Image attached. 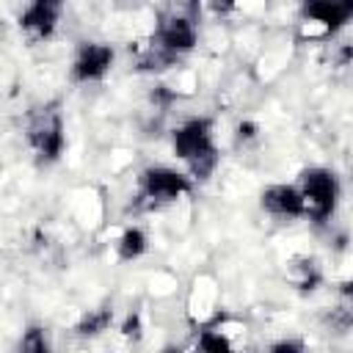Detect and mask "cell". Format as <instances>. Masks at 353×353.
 Wrapping results in <instances>:
<instances>
[{
  "mask_svg": "<svg viewBox=\"0 0 353 353\" xmlns=\"http://www.w3.org/2000/svg\"><path fill=\"white\" fill-rule=\"evenodd\" d=\"M171 149L185 163V171L193 182H207L218 163V146H215V121L210 116H190L171 132Z\"/></svg>",
  "mask_w": 353,
  "mask_h": 353,
  "instance_id": "6da1fadb",
  "label": "cell"
},
{
  "mask_svg": "<svg viewBox=\"0 0 353 353\" xmlns=\"http://www.w3.org/2000/svg\"><path fill=\"white\" fill-rule=\"evenodd\" d=\"M25 135H28V143L36 154V163L39 165H55L66 152V127H63L61 102L52 99V102L33 108L28 113Z\"/></svg>",
  "mask_w": 353,
  "mask_h": 353,
  "instance_id": "7a4b0ae2",
  "label": "cell"
},
{
  "mask_svg": "<svg viewBox=\"0 0 353 353\" xmlns=\"http://www.w3.org/2000/svg\"><path fill=\"white\" fill-rule=\"evenodd\" d=\"M298 190L303 196V207L309 221L325 223L339 204V176L325 165H309L298 174Z\"/></svg>",
  "mask_w": 353,
  "mask_h": 353,
  "instance_id": "3957f363",
  "label": "cell"
},
{
  "mask_svg": "<svg viewBox=\"0 0 353 353\" xmlns=\"http://www.w3.org/2000/svg\"><path fill=\"white\" fill-rule=\"evenodd\" d=\"M193 179L188 171L171 168V165H146L138 174V199L146 207H165L179 201L193 190Z\"/></svg>",
  "mask_w": 353,
  "mask_h": 353,
  "instance_id": "277c9868",
  "label": "cell"
},
{
  "mask_svg": "<svg viewBox=\"0 0 353 353\" xmlns=\"http://www.w3.org/2000/svg\"><path fill=\"white\" fill-rule=\"evenodd\" d=\"M154 50H160L163 55L168 58H176V55H188L196 50L199 44V28L193 22V17H185V14H171V17H163L157 30H154Z\"/></svg>",
  "mask_w": 353,
  "mask_h": 353,
  "instance_id": "5b68a950",
  "label": "cell"
},
{
  "mask_svg": "<svg viewBox=\"0 0 353 353\" xmlns=\"http://www.w3.org/2000/svg\"><path fill=\"white\" fill-rule=\"evenodd\" d=\"M116 61V50L105 41H80L69 66V77L74 83H99Z\"/></svg>",
  "mask_w": 353,
  "mask_h": 353,
  "instance_id": "8992f818",
  "label": "cell"
},
{
  "mask_svg": "<svg viewBox=\"0 0 353 353\" xmlns=\"http://www.w3.org/2000/svg\"><path fill=\"white\" fill-rule=\"evenodd\" d=\"M66 0H28V6L19 14V30H25L33 39H50L63 17Z\"/></svg>",
  "mask_w": 353,
  "mask_h": 353,
  "instance_id": "52a82bcc",
  "label": "cell"
},
{
  "mask_svg": "<svg viewBox=\"0 0 353 353\" xmlns=\"http://www.w3.org/2000/svg\"><path fill=\"white\" fill-rule=\"evenodd\" d=\"M259 207L270 215V218H281V221H295L306 215L303 207V196L298 190V185L290 182H273L259 193Z\"/></svg>",
  "mask_w": 353,
  "mask_h": 353,
  "instance_id": "ba28073f",
  "label": "cell"
},
{
  "mask_svg": "<svg viewBox=\"0 0 353 353\" xmlns=\"http://www.w3.org/2000/svg\"><path fill=\"white\" fill-rule=\"evenodd\" d=\"M301 17L320 25L325 33H336L353 17V0H301Z\"/></svg>",
  "mask_w": 353,
  "mask_h": 353,
  "instance_id": "9c48e42d",
  "label": "cell"
},
{
  "mask_svg": "<svg viewBox=\"0 0 353 353\" xmlns=\"http://www.w3.org/2000/svg\"><path fill=\"white\" fill-rule=\"evenodd\" d=\"M287 279L295 290L312 292L323 284V270H320L317 259H312V256H292L287 265Z\"/></svg>",
  "mask_w": 353,
  "mask_h": 353,
  "instance_id": "30bf717a",
  "label": "cell"
},
{
  "mask_svg": "<svg viewBox=\"0 0 353 353\" xmlns=\"http://www.w3.org/2000/svg\"><path fill=\"white\" fill-rule=\"evenodd\" d=\"M146 251H149V234L138 223L124 226L121 234L116 237V256H119V262H135Z\"/></svg>",
  "mask_w": 353,
  "mask_h": 353,
  "instance_id": "8fae6325",
  "label": "cell"
},
{
  "mask_svg": "<svg viewBox=\"0 0 353 353\" xmlns=\"http://www.w3.org/2000/svg\"><path fill=\"white\" fill-rule=\"evenodd\" d=\"M110 325H113V309L105 303V306H97V309L83 312L80 320L74 323V334L80 339H94V336L105 334Z\"/></svg>",
  "mask_w": 353,
  "mask_h": 353,
  "instance_id": "7c38bea8",
  "label": "cell"
},
{
  "mask_svg": "<svg viewBox=\"0 0 353 353\" xmlns=\"http://www.w3.org/2000/svg\"><path fill=\"white\" fill-rule=\"evenodd\" d=\"M19 350H25V353H47L50 347H52V342H50V334H47V328L44 325H39V323H33V325H28L25 331H22V336H19V345H17Z\"/></svg>",
  "mask_w": 353,
  "mask_h": 353,
  "instance_id": "4fadbf2b",
  "label": "cell"
},
{
  "mask_svg": "<svg viewBox=\"0 0 353 353\" xmlns=\"http://www.w3.org/2000/svg\"><path fill=\"white\" fill-rule=\"evenodd\" d=\"M232 347H234V342H232L223 331H218V328L201 331V334L196 336V350H207V353H226V350H232Z\"/></svg>",
  "mask_w": 353,
  "mask_h": 353,
  "instance_id": "5bb4252c",
  "label": "cell"
},
{
  "mask_svg": "<svg viewBox=\"0 0 353 353\" xmlns=\"http://www.w3.org/2000/svg\"><path fill=\"white\" fill-rule=\"evenodd\" d=\"M119 334L124 339L138 342L143 336V317H141V312H127V317L119 323Z\"/></svg>",
  "mask_w": 353,
  "mask_h": 353,
  "instance_id": "9a60e30c",
  "label": "cell"
},
{
  "mask_svg": "<svg viewBox=\"0 0 353 353\" xmlns=\"http://www.w3.org/2000/svg\"><path fill=\"white\" fill-rule=\"evenodd\" d=\"M234 138H237V143H251V141H256V138H259V124L251 121V119H243V121L234 127Z\"/></svg>",
  "mask_w": 353,
  "mask_h": 353,
  "instance_id": "2e32d148",
  "label": "cell"
},
{
  "mask_svg": "<svg viewBox=\"0 0 353 353\" xmlns=\"http://www.w3.org/2000/svg\"><path fill=\"white\" fill-rule=\"evenodd\" d=\"M270 353H303L306 350V342L303 339H276L268 345Z\"/></svg>",
  "mask_w": 353,
  "mask_h": 353,
  "instance_id": "e0dca14e",
  "label": "cell"
},
{
  "mask_svg": "<svg viewBox=\"0 0 353 353\" xmlns=\"http://www.w3.org/2000/svg\"><path fill=\"white\" fill-rule=\"evenodd\" d=\"M196 3H210L215 11H232L237 6V0H196Z\"/></svg>",
  "mask_w": 353,
  "mask_h": 353,
  "instance_id": "ac0fdd59",
  "label": "cell"
}]
</instances>
